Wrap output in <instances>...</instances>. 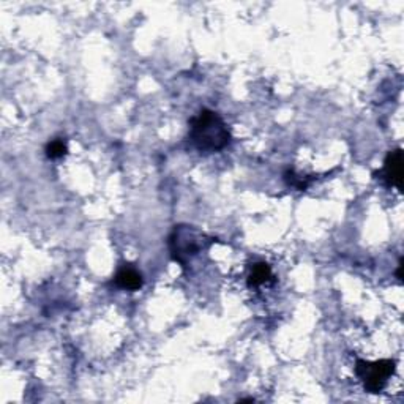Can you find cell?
Returning <instances> with one entry per match:
<instances>
[{"label":"cell","instance_id":"cell-1","mask_svg":"<svg viewBox=\"0 0 404 404\" xmlns=\"http://www.w3.org/2000/svg\"><path fill=\"white\" fill-rule=\"evenodd\" d=\"M188 139L201 153H214L229 144L231 133L220 115L210 109H202L191 117Z\"/></svg>","mask_w":404,"mask_h":404},{"label":"cell","instance_id":"cell-2","mask_svg":"<svg viewBox=\"0 0 404 404\" xmlns=\"http://www.w3.org/2000/svg\"><path fill=\"white\" fill-rule=\"evenodd\" d=\"M214 238L207 237L204 232L196 229L194 226L179 225L175 226L169 236V251L171 256L180 265H187L191 259L210 245Z\"/></svg>","mask_w":404,"mask_h":404},{"label":"cell","instance_id":"cell-3","mask_svg":"<svg viewBox=\"0 0 404 404\" xmlns=\"http://www.w3.org/2000/svg\"><path fill=\"white\" fill-rule=\"evenodd\" d=\"M395 360L389 359L376 361L357 360V363H355V374L360 377L365 390L370 393H379L384 390L387 382L395 374Z\"/></svg>","mask_w":404,"mask_h":404},{"label":"cell","instance_id":"cell-4","mask_svg":"<svg viewBox=\"0 0 404 404\" xmlns=\"http://www.w3.org/2000/svg\"><path fill=\"white\" fill-rule=\"evenodd\" d=\"M382 175H384V180L390 187H396L401 190V180H403V152L401 148H396V150L389 152L385 161H384V169H382Z\"/></svg>","mask_w":404,"mask_h":404},{"label":"cell","instance_id":"cell-5","mask_svg":"<svg viewBox=\"0 0 404 404\" xmlns=\"http://www.w3.org/2000/svg\"><path fill=\"white\" fill-rule=\"evenodd\" d=\"M114 283L115 286H119L120 289L125 291H137L142 288V275L137 272L136 269L130 267V265H125L122 267L119 272L114 276Z\"/></svg>","mask_w":404,"mask_h":404},{"label":"cell","instance_id":"cell-6","mask_svg":"<svg viewBox=\"0 0 404 404\" xmlns=\"http://www.w3.org/2000/svg\"><path fill=\"white\" fill-rule=\"evenodd\" d=\"M273 280L272 267L267 262H256L251 265L248 273V284L251 288H258V286H262L269 281Z\"/></svg>","mask_w":404,"mask_h":404},{"label":"cell","instance_id":"cell-7","mask_svg":"<svg viewBox=\"0 0 404 404\" xmlns=\"http://www.w3.org/2000/svg\"><path fill=\"white\" fill-rule=\"evenodd\" d=\"M67 144L62 139H54L46 146V157L51 159H57L67 155Z\"/></svg>","mask_w":404,"mask_h":404},{"label":"cell","instance_id":"cell-8","mask_svg":"<svg viewBox=\"0 0 404 404\" xmlns=\"http://www.w3.org/2000/svg\"><path fill=\"white\" fill-rule=\"evenodd\" d=\"M284 180L288 182L291 187H295L297 190H305L310 183V180L302 179V175H297L294 171H288L284 174Z\"/></svg>","mask_w":404,"mask_h":404}]
</instances>
